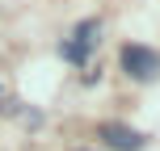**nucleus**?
Wrapping results in <instances>:
<instances>
[{"label":"nucleus","mask_w":160,"mask_h":151,"mask_svg":"<svg viewBox=\"0 0 160 151\" xmlns=\"http://www.w3.org/2000/svg\"><path fill=\"white\" fill-rule=\"evenodd\" d=\"M101 139H105L114 151H143V147H148V139L139 134V130L118 126V122H105V126H101Z\"/></svg>","instance_id":"2"},{"label":"nucleus","mask_w":160,"mask_h":151,"mask_svg":"<svg viewBox=\"0 0 160 151\" xmlns=\"http://www.w3.org/2000/svg\"><path fill=\"white\" fill-rule=\"evenodd\" d=\"M122 72L135 80H156L160 76V55L148 46H122Z\"/></svg>","instance_id":"1"}]
</instances>
